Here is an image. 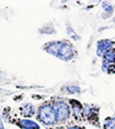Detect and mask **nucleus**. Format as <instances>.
<instances>
[{"instance_id": "nucleus-7", "label": "nucleus", "mask_w": 115, "mask_h": 129, "mask_svg": "<svg viewBox=\"0 0 115 129\" xmlns=\"http://www.w3.org/2000/svg\"><path fill=\"white\" fill-rule=\"evenodd\" d=\"M16 124L21 129H40L39 124L30 119H20V120H17Z\"/></svg>"}, {"instance_id": "nucleus-17", "label": "nucleus", "mask_w": 115, "mask_h": 129, "mask_svg": "<svg viewBox=\"0 0 115 129\" xmlns=\"http://www.w3.org/2000/svg\"><path fill=\"white\" fill-rule=\"evenodd\" d=\"M0 129H5L4 128V124H3V120L0 119Z\"/></svg>"}, {"instance_id": "nucleus-10", "label": "nucleus", "mask_w": 115, "mask_h": 129, "mask_svg": "<svg viewBox=\"0 0 115 129\" xmlns=\"http://www.w3.org/2000/svg\"><path fill=\"white\" fill-rule=\"evenodd\" d=\"M102 7H104V13L101 14V17L104 20L109 19L114 13V6L109 3H102Z\"/></svg>"}, {"instance_id": "nucleus-1", "label": "nucleus", "mask_w": 115, "mask_h": 129, "mask_svg": "<svg viewBox=\"0 0 115 129\" xmlns=\"http://www.w3.org/2000/svg\"><path fill=\"white\" fill-rule=\"evenodd\" d=\"M44 51L48 54L54 55L55 58L62 60V61H70L75 58L76 51L74 45L66 40H54L44 45Z\"/></svg>"}, {"instance_id": "nucleus-3", "label": "nucleus", "mask_w": 115, "mask_h": 129, "mask_svg": "<svg viewBox=\"0 0 115 129\" xmlns=\"http://www.w3.org/2000/svg\"><path fill=\"white\" fill-rule=\"evenodd\" d=\"M52 105H53L54 111H55L56 122L58 123H63L67 120H69L71 111H70V106L68 103L58 100V102H53Z\"/></svg>"}, {"instance_id": "nucleus-15", "label": "nucleus", "mask_w": 115, "mask_h": 129, "mask_svg": "<svg viewBox=\"0 0 115 129\" xmlns=\"http://www.w3.org/2000/svg\"><path fill=\"white\" fill-rule=\"evenodd\" d=\"M67 34H68V36H69L72 40H77V39H80V38H81L80 36H78L75 31H74V29L70 27L69 24H67Z\"/></svg>"}, {"instance_id": "nucleus-5", "label": "nucleus", "mask_w": 115, "mask_h": 129, "mask_svg": "<svg viewBox=\"0 0 115 129\" xmlns=\"http://www.w3.org/2000/svg\"><path fill=\"white\" fill-rule=\"evenodd\" d=\"M68 104L70 106L71 115L74 116V119L76 121H83V105L81 104L78 100L75 99H70Z\"/></svg>"}, {"instance_id": "nucleus-12", "label": "nucleus", "mask_w": 115, "mask_h": 129, "mask_svg": "<svg viewBox=\"0 0 115 129\" xmlns=\"http://www.w3.org/2000/svg\"><path fill=\"white\" fill-rule=\"evenodd\" d=\"M102 129H115V116H109L105 119Z\"/></svg>"}, {"instance_id": "nucleus-9", "label": "nucleus", "mask_w": 115, "mask_h": 129, "mask_svg": "<svg viewBox=\"0 0 115 129\" xmlns=\"http://www.w3.org/2000/svg\"><path fill=\"white\" fill-rule=\"evenodd\" d=\"M101 58H102V61L115 64V46L112 47L110 50H108L107 52H105L104 55H102Z\"/></svg>"}, {"instance_id": "nucleus-6", "label": "nucleus", "mask_w": 115, "mask_h": 129, "mask_svg": "<svg viewBox=\"0 0 115 129\" xmlns=\"http://www.w3.org/2000/svg\"><path fill=\"white\" fill-rule=\"evenodd\" d=\"M115 44L113 40L110 39H100L97 43V55L98 56H102L105 52H107L108 50H110L112 47H114Z\"/></svg>"}, {"instance_id": "nucleus-8", "label": "nucleus", "mask_w": 115, "mask_h": 129, "mask_svg": "<svg viewBox=\"0 0 115 129\" xmlns=\"http://www.w3.org/2000/svg\"><path fill=\"white\" fill-rule=\"evenodd\" d=\"M20 112H21L24 116L30 118V116L35 115L36 108H35V106H33L32 104H25V105H23V106L20 108Z\"/></svg>"}, {"instance_id": "nucleus-14", "label": "nucleus", "mask_w": 115, "mask_h": 129, "mask_svg": "<svg viewBox=\"0 0 115 129\" xmlns=\"http://www.w3.org/2000/svg\"><path fill=\"white\" fill-rule=\"evenodd\" d=\"M64 91L67 92V93L72 94V93H78L81 91V89L77 85H67V86H64Z\"/></svg>"}, {"instance_id": "nucleus-13", "label": "nucleus", "mask_w": 115, "mask_h": 129, "mask_svg": "<svg viewBox=\"0 0 115 129\" xmlns=\"http://www.w3.org/2000/svg\"><path fill=\"white\" fill-rule=\"evenodd\" d=\"M39 32H42V34H46V35H51V34H54V32H55V29H54L53 24L48 22V23H46L45 25L39 30Z\"/></svg>"}, {"instance_id": "nucleus-11", "label": "nucleus", "mask_w": 115, "mask_h": 129, "mask_svg": "<svg viewBox=\"0 0 115 129\" xmlns=\"http://www.w3.org/2000/svg\"><path fill=\"white\" fill-rule=\"evenodd\" d=\"M101 70L106 74H114L115 73V64L108 63V62L102 61V66H101Z\"/></svg>"}, {"instance_id": "nucleus-18", "label": "nucleus", "mask_w": 115, "mask_h": 129, "mask_svg": "<svg viewBox=\"0 0 115 129\" xmlns=\"http://www.w3.org/2000/svg\"><path fill=\"white\" fill-rule=\"evenodd\" d=\"M114 22H115V17H114Z\"/></svg>"}, {"instance_id": "nucleus-16", "label": "nucleus", "mask_w": 115, "mask_h": 129, "mask_svg": "<svg viewBox=\"0 0 115 129\" xmlns=\"http://www.w3.org/2000/svg\"><path fill=\"white\" fill-rule=\"evenodd\" d=\"M66 129H85L84 127H80V126H72V127H68Z\"/></svg>"}, {"instance_id": "nucleus-2", "label": "nucleus", "mask_w": 115, "mask_h": 129, "mask_svg": "<svg viewBox=\"0 0 115 129\" xmlns=\"http://www.w3.org/2000/svg\"><path fill=\"white\" fill-rule=\"evenodd\" d=\"M37 120H39V122H42L45 126H53L54 123H56V115L53 105H42L37 111Z\"/></svg>"}, {"instance_id": "nucleus-4", "label": "nucleus", "mask_w": 115, "mask_h": 129, "mask_svg": "<svg viewBox=\"0 0 115 129\" xmlns=\"http://www.w3.org/2000/svg\"><path fill=\"white\" fill-rule=\"evenodd\" d=\"M98 114H99L98 107L92 106V105H88V104L83 105V120H86L90 123L99 127L100 124H99V121H98V119H99Z\"/></svg>"}]
</instances>
